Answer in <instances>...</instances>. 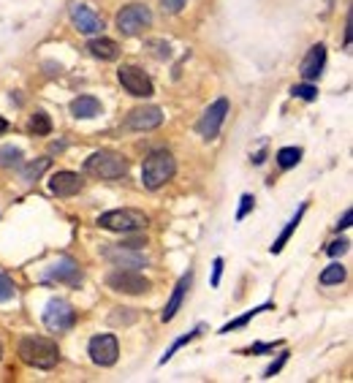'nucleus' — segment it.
Masks as SVG:
<instances>
[{
  "mask_svg": "<svg viewBox=\"0 0 353 383\" xmlns=\"http://www.w3.org/2000/svg\"><path fill=\"white\" fill-rule=\"evenodd\" d=\"M147 223H150V217L141 213V210H131V207L112 210V213H103L101 217H98V226H101V228H106V231H117V234L141 231Z\"/></svg>",
  "mask_w": 353,
  "mask_h": 383,
  "instance_id": "4",
  "label": "nucleus"
},
{
  "mask_svg": "<svg viewBox=\"0 0 353 383\" xmlns=\"http://www.w3.org/2000/svg\"><path fill=\"white\" fill-rule=\"evenodd\" d=\"M117 79H120V85L125 87L133 98H150V95H155L152 79H150V77L144 74V68H139V66H120Z\"/></svg>",
  "mask_w": 353,
  "mask_h": 383,
  "instance_id": "7",
  "label": "nucleus"
},
{
  "mask_svg": "<svg viewBox=\"0 0 353 383\" xmlns=\"http://www.w3.org/2000/svg\"><path fill=\"white\" fill-rule=\"evenodd\" d=\"M101 112H103V106H101V101L95 95H79V98L71 101V115L79 117V120H92Z\"/></svg>",
  "mask_w": 353,
  "mask_h": 383,
  "instance_id": "18",
  "label": "nucleus"
},
{
  "mask_svg": "<svg viewBox=\"0 0 353 383\" xmlns=\"http://www.w3.org/2000/svg\"><path fill=\"white\" fill-rule=\"evenodd\" d=\"M44 324L52 332H68L77 324V310L65 299H52L44 310Z\"/></svg>",
  "mask_w": 353,
  "mask_h": 383,
  "instance_id": "8",
  "label": "nucleus"
},
{
  "mask_svg": "<svg viewBox=\"0 0 353 383\" xmlns=\"http://www.w3.org/2000/svg\"><path fill=\"white\" fill-rule=\"evenodd\" d=\"M348 245H351L348 239H334V242H332V245L326 248V255H332V258H337V255H343V253H345V251H348Z\"/></svg>",
  "mask_w": 353,
  "mask_h": 383,
  "instance_id": "32",
  "label": "nucleus"
},
{
  "mask_svg": "<svg viewBox=\"0 0 353 383\" xmlns=\"http://www.w3.org/2000/svg\"><path fill=\"white\" fill-rule=\"evenodd\" d=\"M19 359L25 364L36 367V370H52L60 362V348H57V342L49 340V337L30 335V337L19 340Z\"/></svg>",
  "mask_w": 353,
  "mask_h": 383,
  "instance_id": "1",
  "label": "nucleus"
},
{
  "mask_svg": "<svg viewBox=\"0 0 353 383\" xmlns=\"http://www.w3.org/2000/svg\"><path fill=\"white\" fill-rule=\"evenodd\" d=\"M221 275H223V258H215L212 261V288L221 286Z\"/></svg>",
  "mask_w": 353,
  "mask_h": 383,
  "instance_id": "35",
  "label": "nucleus"
},
{
  "mask_svg": "<svg viewBox=\"0 0 353 383\" xmlns=\"http://www.w3.org/2000/svg\"><path fill=\"white\" fill-rule=\"evenodd\" d=\"M6 130H8V123H6L3 117H0V133H6Z\"/></svg>",
  "mask_w": 353,
  "mask_h": 383,
  "instance_id": "39",
  "label": "nucleus"
},
{
  "mask_svg": "<svg viewBox=\"0 0 353 383\" xmlns=\"http://www.w3.org/2000/svg\"><path fill=\"white\" fill-rule=\"evenodd\" d=\"M351 36H353V14H348V19H345V46H351Z\"/></svg>",
  "mask_w": 353,
  "mask_h": 383,
  "instance_id": "37",
  "label": "nucleus"
},
{
  "mask_svg": "<svg viewBox=\"0 0 353 383\" xmlns=\"http://www.w3.org/2000/svg\"><path fill=\"white\" fill-rule=\"evenodd\" d=\"M345 275H348V272H345L343 264H329V266L321 272L318 280H321V286H340V283L345 280Z\"/></svg>",
  "mask_w": 353,
  "mask_h": 383,
  "instance_id": "22",
  "label": "nucleus"
},
{
  "mask_svg": "<svg viewBox=\"0 0 353 383\" xmlns=\"http://www.w3.org/2000/svg\"><path fill=\"white\" fill-rule=\"evenodd\" d=\"M88 353L92 359V364L98 367H112L120 356V342L114 335H95L88 345Z\"/></svg>",
  "mask_w": 353,
  "mask_h": 383,
  "instance_id": "10",
  "label": "nucleus"
},
{
  "mask_svg": "<svg viewBox=\"0 0 353 383\" xmlns=\"http://www.w3.org/2000/svg\"><path fill=\"white\" fill-rule=\"evenodd\" d=\"M49 166H52L49 158H39V161H33V164H28V166L22 169V179H25V182H33V179H39Z\"/></svg>",
  "mask_w": 353,
  "mask_h": 383,
  "instance_id": "26",
  "label": "nucleus"
},
{
  "mask_svg": "<svg viewBox=\"0 0 353 383\" xmlns=\"http://www.w3.org/2000/svg\"><path fill=\"white\" fill-rule=\"evenodd\" d=\"M0 359H3V342H0Z\"/></svg>",
  "mask_w": 353,
  "mask_h": 383,
  "instance_id": "40",
  "label": "nucleus"
},
{
  "mask_svg": "<svg viewBox=\"0 0 353 383\" xmlns=\"http://www.w3.org/2000/svg\"><path fill=\"white\" fill-rule=\"evenodd\" d=\"M285 362H288V351H283V353H280V356H277V359H274V362L266 367L264 378H274V375L283 370V364H285Z\"/></svg>",
  "mask_w": 353,
  "mask_h": 383,
  "instance_id": "29",
  "label": "nucleus"
},
{
  "mask_svg": "<svg viewBox=\"0 0 353 383\" xmlns=\"http://www.w3.org/2000/svg\"><path fill=\"white\" fill-rule=\"evenodd\" d=\"M88 49H90V55L98 57V60H117V57H120V43L112 41V39H103V36L90 39Z\"/></svg>",
  "mask_w": 353,
  "mask_h": 383,
  "instance_id": "19",
  "label": "nucleus"
},
{
  "mask_svg": "<svg viewBox=\"0 0 353 383\" xmlns=\"http://www.w3.org/2000/svg\"><path fill=\"white\" fill-rule=\"evenodd\" d=\"M225 115H228V98H218L215 104H210L207 112L201 115V120L196 123L199 136L207 139V141H212V139L221 133V126H223V120H225Z\"/></svg>",
  "mask_w": 353,
  "mask_h": 383,
  "instance_id": "9",
  "label": "nucleus"
},
{
  "mask_svg": "<svg viewBox=\"0 0 353 383\" xmlns=\"http://www.w3.org/2000/svg\"><path fill=\"white\" fill-rule=\"evenodd\" d=\"M103 255L114 264V266H147V258L141 253H136L133 248H125V245H114V248H106Z\"/></svg>",
  "mask_w": 353,
  "mask_h": 383,
  "instance_id": "17",
  "label": "nucleus"
},
{
  "mask_svg": "<svg viewBox=\"0 0 353 383\" xmlns=\"http://www.w3.org/2000/svg\"><path fill=\"white\" fill-rule=\"evenodd\" d=\"M46 280H57V283H68V286H77L79 280H82V272H79V266L74 264V261H57L54 266H49L46 269Z\"/></svg>",
  "mask_w": 353,
  "mask_h": 383,
  "instance_id": "16",
  "label": "nucleus"
},
{
  "mask_svg": "<svg viewBox=\"0 0 353 383\" xmlns=\"http://www.w3.org/2000/svg\"><path fill=\"white\" fill-rule=\"evenodd\" d=\"M82 188H85V179H82L79 174H74V171H57V174L49 177V190H52L57 199H71V196H77Z\"/></svg>",
  "mask_w": 353,
  "mask_h": 383,
  "instance_id": "11",
  "label": "nucleus"
},
{
  "mask_svg": "<svg viewBox=\"0 0 353 383\" xmlns=\"http://www.w3.org/2000/svg\"><path fill=\"white\" fill-rule=\"evenodd\" d=\"M305 213H307V204H302V207L296 210V215H294V217L288 220V226H285V228L280 231V237H277V239H274V245H272V253H280V251H283V248L288 245V239H291V237H294V231L299 228V223H302Z\"/></svg>",
  "mask_w": 353,
  "mask_h": 383,
  "instance_id": "20",
  "label": "nucleus"
},
{
  "mask_svg": "<svg viewBox=\"0 0 353 383\" xmlns=\"http://www.w3.org/2000/svg\"><path fill=\"white\" fill-rule=\"evenodd\" d=\"M280 342H256V345H250L248 351H242V353H266V351H274Z\"/></svg>",
  "mask_w": 353,
  "mask_h": 383,
  "instance_id": "34",
  "label": "nucleus"
},
{
  "mask_svg": "<svg viewBox=\"0 0 353 383\" xmlns=\"http://www.w3.org/2000/svg\"><path fill=\"white\" fill-rule=\"evenodd\" d=\"M22 164V150L8 144V147H0V166L3 169H11V166H19Z\"/></svg>",
  "mask_w": 353,
  "mask_h": 383,
  "instance_id": "25",
  "label": "nucleus"
},
{
  "mask_svg": "<svg viewBox=\"0 0 353 383\" xmlns=\"http://www.w3.org/2000/svg\"><path fill=\"white\" fill-rule=\"evenodd\" d=\"M150 25H152V11H150V6H144V3H131V6H125V8L117 14V30H120L123 36H128V39L144 33Z\"/></svg>",
  "mask_w": 353,
  "mask_h": 383,
  "instance_id": "5",
  "label": "nucleus"
},
{
  "mask_svg": "<svg viewBox=\"0 0 353 383\" xmlns=\"http://www.w3.org/2000/svg\"><path fill=\"white\" fill-rule=\"evenodd\" d=\"M185 3H188V0H161V6H163L166 14H179V11L185 8Z\"/></svg>",
  "mask_w": 353,
  "mask_h": 383,
  "instance_id": "33",
  "label": "nucleus"
},
{
  "mask_svg": "<svg viewBox=\"0 0 353 383\" xmlns=\"http://www.w3.org/2000/svg\"><path fill=\"white\" fill-rule=\"evenodd\" d=\"M71 19H74L77 30L85 33V36H95V33L103 30V19L98 14H92L88 6H82V3H74L71 6Z\"/></svg>",
  "mask_w": 353,
  "mask_h": 383,
  "instance_id": "13",
  "label": "nucleus"
},
{
  "mask_svg": "<svg viewBox=\"0 0 353 383\" xmlns=\"http://www.w3.org/2000/svg\"><path fill=\"white\" fill-rule=\"evenodd\" d=\"M291 92H294L296 98H302V101H315V98H318V87L310 85V82L307 85H296Z\"/></svg>",
  "mask_w": 353,
  "mask_h": 383,
  "instance_id": "28",
  "label": "nucleus"
},
{
  "mask_svg": "<svg viewBox=\"0 0 353 383\" xmlns=\"http://www.w3.org/2000/svg\"><path fill=\"white\" fill-rule=\"evenodd\" d=\"M163 123V112L158 106H136L125 117V128L131 130H152Z\"/></svg>",
  "mask_w": 353,
  "mask_h": 383,
  "instance_id": "12",
  "label": "nucleus"
},
{
  "mask_svg": "<svg viewBox=\"0 0 353 383\" xmlns=\"http://www.w3.org/2000/svg\"><path fill=\"white\" fill-rule=\"evenodd\" d=\"M351 220H353V213L348 210V213L343 215V220H337V226H334V228H337V231H340V228H348V226H351Z\"/></svg>",
  "mask_w": 353,
  "mask_h": 383,
  "instance_id": "38",
  "label": "nucleus"
},
{
  "mask_svg": "<svg viewBox=\"0 0 353 383\" xmlns=\"http://www.w3.org/2000/svg\"><path fill=\"white\" fill-rule=\"evenodd\" d=\"M8 299H14V283L6 275H0V302H8Z\"/></svg>",
  "mask_w": 353,
  "mask_h": 383,
  "instance_id": "31",
  "label": "nucleus"
},
{
  "mask_svg": "<svg viewBox=\"0 0 353 383\" xmlns=\"http://www.w3.org/2000/svg\"><path fill=\"white\" fill-rule=\"evenodd\" d=\"M123 245H125V248H133V251H141V248L147 245V237H131V239H125Z\"/></svg>",
  "mask_w": 353,
  "mask_h": 383,
  "instance_id": "36",
  "label": "nucleus"
},
{
  "mask_svg": "<svg viewBox=\"0 0 353 383\" xmlns=\"http://www.w3.org/2000/svg\"><path fill=\"white\" fill-rule=\"evenodd\" d=\"M190 283H193V272L188 269L182 277H179V283L174 286V294L169 297V302H166V307H163V313H161V321L163 324H169L172 318L176 315V310L182 307V302H185V294L190 291Z\"/></svg>",
  "mask_w": 353,
  "mask_h": 383,
  "instance_id": "15",
  "label": "nucleus"
},
{
  "mask_svg": "<svg viewBox=\"0 0 353 383\" xmlns=\"http://www.w3.org/2000/svg\"><path fill=\"white\" fill-rule=\"evenodd\" d=\"M85 171L90 177H98V179H120V177L128 174V161L120 153L98 150L85 161Z\"/></svg>",
  "mask_w": 353,
  "mask_h": 383,
  "instance_id": "3",
  "label": "nucleus"
},
{
  "mask_svg": "<svg viewBox=\"0 0 353 383\" xmlns=\"http://www.w3.org/2000/svg\"><path fill=\"white\" fill-rule=\"evenodd\" d=\"M323 66H326V46L323 43H315V46H310L307 57L302 60L299 74H302L305 82H315L323 74Z\"/></svg>",
  "mask_w": 353,
  "mask_h": 383,
  "instance_id": "14",
  "label": "nucleus"
},
{
  "mask_svg": "<svg viewBox=\"0 0 353 383\" xmlns=\"http://www.w3.org/2000/svg\"><path fill=\"white\" fill-rule=\"evenodd\" d=\"M253 207H256V199H253L250 193H245V196H242V204H239V213H236V220H245Z\"/></svg>",
  "mask_w": 353,
  "mask_h": 383,
  "instance_id": "30",
  "label": "nucleus"
},
{
  "mask_svg": "<svg viewBox=\"0 0 353 383\" xmlns=\"http://www.w3.org/2000/svg\"><path fill=\"white\" fill-rule=\"evenodd\" d=\"M266 310H274V304L272 302H266V304H261V307H253L250 313H245V315H239L236 321H231V324H225L221 329V335H228V332H234V329H239V326H248L259 313H266Z\"/></svg>",
  "mask_w": 353,
  "mask_h": 383,
  "instance_id": "21",
  "label": "nucleus"
},
{
  "mask_svg": "<svg viewBox=\"0 0 353 383\" xmlns=\"http://www.w3.org/2000/svg\"><path fill=\"white\" fill-rule=\"evenodd\" d=\"M106 286H109L112 291H117V294H133V297L150 291V280H147L141 272H136V269H123V266L106 275Z\"/></svg>",
  "mask_w": 353,
  "mask_h": 383,
  "instance_id": "6",
  "label": "nucleus"
},
{
  "mask_svg": "<svg viewBox=\"0 0 353 383\" xmlns=\"http://www.w3.org/2000/svg\"><path fill=\"white\" fill-rule=\"evenodd\" d=\"M174 174H176V161L169 150H152V153L144 158V166H141V182H144V188L158 190V188H163Z\"/></svg>",
  "mask_w": 353,
  "mask_h": 383,
  "instance_id": "2",
  "label": "nucleus"
},
{
  "mask_svg": "<svg viewBox=\"0 0 353 383\" xmlns=\"http://www.w3.org/2000/svg\"><path fill=\"white\" fill-rule=\"evenodd\" d=\"M201 332H204V326H201V324H199V326H196V329H193V332H188V335H182V337H176V340L172 342V348H169V351H166V353H163V356H161V364H166V362H169V359H172V356H174L176 351H179V348H182V345H188V342H190V340H196V337H199V335H201Z\"/></svg>",
  "mask_w": 353,
  "mask_h": 383,
  "instance_id": "24",
  "label": "nucleus"
},
{
  "mask_svg": "<svg viewBox=\"0 0 353 383\" xmlns=\"http://www.w3.org/2000/svg\"><path fill=\"white\" fill-rule=\"evenodd\" d=\"M30 130H33L36 136H49V133H52V120H49V115H46V112H36V115L30 117Z\"/></svg>",
  "mask_w": 353,
  "mask_h": 383,
  "instance_id": "27",
  "label": "nucleus"
},
{
  "mask_svg": "<svg viewBox=\"0 0 353 383\" xmlns=\"http://www.w3.org/2000/svg\"><path fill=\"white\" fill-rule=\"evenodd\" d=\"M302 161V150L299 147H283L277 150V166L280 169H294Z\"/></svg>",
  "mask_w": 353,
  "mask_h": 383,
  "instance_id": "23",
  "label": "nucleus"
}]
</instances>
